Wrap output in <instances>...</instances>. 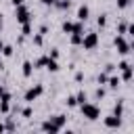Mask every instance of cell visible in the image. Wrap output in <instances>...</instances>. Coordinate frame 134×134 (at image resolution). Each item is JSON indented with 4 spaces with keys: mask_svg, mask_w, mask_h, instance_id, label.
Segmentation results:
<instances>
[{
    "mask_svg": "<svg viewBox=\"0 0 134 134\" xmlns=\"http://www.w3.org/2000/svg\"><path fill=\"white\" fill-rule=\"evenodd\" d=\"M65 124H67V115H65V113H57V115H52V117H48V119H44L40 128H42L44 132H50V134H57V132H61V130L65 128Z\"/></svg>",
    "mask_w": 134,
    "mask_h": 134,
    "instance_id": "1",
    "label": "cell"
},
{
    "mask_svg": "<svg viewBox=\"0 0 134 134\" xmlns=\"http://www.w3.org/2000/svg\"><path fill=\"white\" fill-rule=\"evenodd\" d=\"M80 111H82V115H84L86 119H90V121H94V119L100 117V107L94 105V103H90V100L82 103V105H80Z\"/></svg>",
    "mask_w": 134,
    "mask_h": 134,
    "instance_id": "2",
    "label": "cell"
},
{
    "mask_svg": "<svg viewBox=\"0 0 134 134\" xmlns=\"http://www.w3.org/2000/svg\"><path fill=\"white\" fill-rule=\"evenodd\" d=\"M98 42H100V38H98V34L96 31H88V34H84L82 36V48L84 50H94L96 46H98Z\"/></svg>",
    "mask_w": 134,
    "mask_h": 134,
    "instance_id": "3",
    "label": "cell"
},
{
    "mask_svg": "<svg viewBox=\"0 0 134 134\" xmlns=\"http://www.w3.org/2000/svg\"><path fill=\"white\" fill-rule=\"evenodd\" d=\"M113 44H115V48H117L119 54H130L132 52V42H128L126 36H121V34H117L113 38Z\"/></svg>",
    "mask_w": 134,
    "mask_h": 134,
    "instance_id": "4",
    "label": "cell"
},
{
    "mask_svg": "<svg viewBox=\"0 0 134 134\" xmlns=\"http://www.w3.org/2000/svg\"><path fill=\"white\" fill-rule=\"evenodd\" d=\"M15 19H17V23H27V21H31V13H29V8L25 6V2L19 4V6H15Z\"/></svg>",
    "mask_w": 134,
    "mask_h": 134,
    "instance_id": "5",
    "label": "cell"
},
{
    "mask_svg": "<svg viewBox=\"0 0 134 134\" xmlns=\"http://www.w3.org/2000/svg\"><path fill=\"white\" fill-rule=\"evenodd\" d=\"M42 92H44V86H42V84H36V86H31V88L25 90L23 100H25V103H34L38 96H42Z\"/></svg>",
    "mask_w": 134,
    "mask_h": 134,
    "instance_id": "6",
    "label": "cell"
},
{
    "mask_svg": "<svg viewBox=\"0 0 134 134\" xmlns=\"http://www.w3.org/2000/svg\"><path fill=\"white\" fill-rule=\"evenodd\" d=\"M63 34H73V31H84V21H63L61 23Z\"/></svg>",
    "mask_w": 134,
    "mask_h": 134,
    "instance_id": "7",
    "label": "cell"
},
{
    "mask_svg": "<svg viewBox=\"0 0 134 134\" xmlns=\"http://www.w3.org/2000/svg\"><path fill=\"white\" fill-rule=\"evenodd\" d=\"M10 100H13V94H10L8 90H4L2 96H0V113H2V115H6V113L10 111Z\"/></svg>",
    "mask_w": 134,
    "mask_h": 134,
    "instance_id": "8",
    "label": "cell"
},
{
    "mask_svg": "<svg viewBox=\"0 0 134 134\" xmlns=\"http://www.w3.org/2000/svg\"><path fill=\"white\" fill-rule=\"evenodd\" d=\"M103 124H105V128H109V130H117V128L121 126V117L111 113L109 117H105V119H103Z\"/></svg>",
    "mask_w": 134,
    "mask_h": 134,
    "instance_id": "9",
    "label": "cell"
},
{
    "mask_svg": "<svg viewBox=\"0 0 134 134\" xmlns=\"http://www.w3.org/2000/svg\"><path fill=\"white\" fill-rule=\"evenodd\" d=\"M88 17H90V6L88 4H82L80 8H77V21H88Z\"/></svg>",
    "mask_w": 134,
    "mask_h": 134,
    "instance_id": "10",
    "label": "cell"
},
{
    "mask_svg": "<svg viewBox=\"0 0 134 134\" xmlns=\"http://www.w3.org/2000/svg\"><path fill=\"white\" fill-rule=\"evenodd\" d=\"M21 73H23L25 80L31 77V73H34V63H31V61H23V65H21Z\"/></svg>",
    "mask_w": 134,
    "mask_h": 134,
    "instance_id": "11",
    "label": "cell"
},
{
    "mask_svg": "<svg viewBox=\"0 0 134 134\" xmlns=\"http://www.w3.org/2000/svg\"><path fill=\"white\" fill-rule=\"evenodd\" d=\"M119 84H121L119 75H111V73H109V77H107V86H109L111 90H117V88H119Z\"/></svg>",
    "mask_w": 134,
    "mask_h": 134,
    "instance_id": "12",
    "label": "cell"
},
{
    "mask_svg": "<svg viewBox=\"0 0 134 134\" xmlns=\"http://www.w3.org/2000/svg\"><path fill=\"white\" fill-rule=\"evenodd\" d=\"M44 67H46L48 71H52V73L61 69V67H59V63H57V59H52V57H48V59H46V63H44Z\"/></svg>",
    "mask_w": 134,
    "mask_h": 134,
    "instance_id": "13",
    "label": "cell"
},
{
    "mask_svg": "<svg viewBox=\"0 0 134 134\" xmlns=\"http://www.w3.org/2000/svg\"><path fill=\"white\" fill-rule=\"evenodd\" d=\"M119 71H121V77H119L121 82H130V80H132V65H128V67H124V69H119Z\"/></svg>",
    "mask_w": 134,
    "mask_h": 134,
    "instance_id": "14",
    "label": "cell"
},
{
    "mask_svg": "<svg viewBox=\"0 0 134 134\" xmlns=\"http://www.w3.org/2000/svg\"><path fill=\"white\" fill-rule=\"evenodd\" d=\"M52 6H54V8H59V10H69V6H71V0H57Z\"/></svg>",
    "mask_w": 134,
    "mask_h": 134,
    "instance_id": "15",
    "label": "cell"
},
{
    "mask_svg": "<svg viewBox=\"0 0 134 134\" xmlns=\"http://www.w3.org/2000/svg\"><path fill=\"white\" fill-rule=\"evenodd\" d=\"M21 36H23V38L31 36V21H27V23H21Z\"/></svg>",
    "mask_w": 134,
    "mask_h": 134,
    "instance_id": "16",
    "label": "cell"
},
{
    "mask_svg": "<svg viewBox=\"0 0 134 134\" xmlns=\"http://www.w3.org/2000/svg\"><path fill=\"white\" fill-rule=\"evenodd\" d=\"M82 36H84V31H73L71 34V44L73 46H80L82 44Z\"/></svg>",
    "mask_w": 134,
    "mask_h": 134,
    "instance_id": "17",
    "label": "cell"
},
{
    "mask_svg": "<svg viewBox=\"0 0 134 134\" xmlns=\"http://www.w3.org/2000/svg\"><path fill=\"white\" fill-rule=\"evenodd\" d=\"M113 115L124 117V100H117V103H115V107H113Z\"/></svg>",
    "mask_w": 134,
    "mask_h": 134,
    "instance_id": "18",
    "label": "cell"
},
{
    "mask_svg": "<svg viewBox=\"0 0 134 134\" xmlns=\"http://www.w3.org/2000/svg\"><path fill=\"white\" fill-rule=\"evenodd\" d=\"M13 52H15V48H13L10 44H4V46H2V50H0V54H2V57H13Z\"/></svg>",
    "mask_w": 134,
    "mask_h": 134,
    "instance_id": "19",
    "label": "cell"
},
{
    "mask_svg": "<svg viewBox=\"0 0 134 134\" xmlns=\"http://www.w3.org/2000/svg\"><path fill=\"white\" fill-rule=\"evenodd\" d=\"M86 100H88V94H86L84 90H80V92L75 94V103H77V105H82V103H86Z\"/></svg>",
    "mask_w": 134,
    "mask_h": 134,
    "instance_id": "20",
    "label": "cell"
},
{
    "mask_svg": "<svg viewBox=\"0 0 134 134\" xmlns=\"http://www.w3.org/2000/svg\"><path fill=\"white\" fill-rule=\"evenodd\" d=\"M19 113H21V117L29 119V117L34 115V109H31V107H23V109H19Z\"/></svg>",
    "mask_w": 134,
    "mask_h": 134,
    "instance_id": "21",
    "label": "cell"
},
{
    "mask_svg": "<svg viewBox=\"0 0 134 134\" xmlns=\"http://www.w3.org/2000/svg\"><path fill=\"white\" fill-rule=\"evenodd\" d=\"M107 77H109V73L100 71V73L96 75V82H98V86H105V84H107Z\"/></svg>",
    "mask_w": 134,
    "mask_h": 134,
    "instance_id": "22",
    "label": "cell"
},
{
    "mask_svg": "<svg viewBox=\"0 0 134 134\" xmlns=\"http://www.w3.org/2000/svg\"><path fill=\"white\" fill-rule=\"evenodd\" d=\"M105 94H107V90H105L103 86H98V88L94 90V98H96V100H100V98H105Z\"/></svg>",
    "mask_w": 134,
    "mask_h": 134,
    "instance_id": "23",
    "label": "cell"
},
{
    "mask_svg": "<svg viewBox=\"0 0 134 134\" xmlns=\"http://www.w3.org/2000/svg\"><path fill=\"white\" fill-rule=\"evenodd\" d=\"M126 29H128V21H119V23H117V34L126 36Z\"/></svg>",
    "mask_w": 134,
    "mask_h": 134,
    "instance_id": "24",
    "label": "cell"
},
{
    "mask_svg": "<svg viewBox=\"0 0 134 134\" xmlns=\"http://www.w3.org/2000/svg\"><path fill=\"white\" fill-rule=\"evenodd\" d=\"M96 25L103 29V27H107V15H98V19H96Z\"/></svg>",
    "mask_w": 134,
    "mask_h": 134,
    "instance_id": "25",
    "label": "cell"
},
{
    "mask_svg": "<svg viewBox=\"0 0 134 134\" xmlns=\"http://www.w3.org/2000/svg\"><path fill=\"white\" fill-rule=\"evenodd\" d=\"M65 105H67V107H77V103H75V94L67 96V98H65Z\"/></svg>",
    "mask_w": 134,
    "mask_h": 134,
    "instance_id": "26",
    "label": "cell"
},
{
    "mask_svg": "<svg viewBox=\"0 0 134 134\" xmlns=\"http://www.w3.org/2000/svg\"><path fill=\"white\" fill-rule=\"evenodd\" d=\"M42 42H44V36L42 34H34V44L36 46H42Z\"/></svg>",
    "mask_w": 134,
    "mask_h": 134,
    "instance_id": "27",
    "label": "cell"
},
{
    "mask_svg": "<svg viewBox=\"0 0 134 134\" xmlns=\"http://www.w3.org/2000/svg\"><path fill=\"white\" fill-rule=\"evenodd\" d=\"M130 4H132V0H117V8H121V10L128 8Z\"/></svg>",
    "mask_w": 134,
    "mask_h": 134,
    "instance_id": "28",
    "label": "cell"
},
{
    "mask_svg": "<svg viewBox=\"0 0 134 134\" xmlns=\"http://www.w3.org/2000/svg\"><path fill=\"white\" fill-rule=\"evenodd\" d=\"M113 71H115V65L113 63H107L105 65V73H113Z\"/></svg>",
    "mask_w": 134,
    "mask_h": 134,
    "instance_id": "29",
    "label": "cell"
},
{
    "mask_svg": "<svg viewBox=\"0 0 134 134\" xmlns=\"http://www.w3.org/2000/svg\"><path fill=\"white\" fill-rule=\"evenodd\" d=\"M46 31H48V25H42V27L38 29V34H42V36H46Z\"/></svg>",
    "mask_w": 134,
    "mask_h": 134,
    "instance_id": "30",
    "label": "cell"
},
{
    "mask_svg": "<svg viewBox=\"0 0 134 134\" xmlns=\"http://www.w3.org/2000/svg\"><path fill=\"white\" fill-rule=\"evenodd\" d=\"M48 57H52V59H59V50H57V48H52V50H50V54H48Z\"/></svg>",
    "mask_w": 134,
    "mask_h": 134,
    "instance_id": "31",
    "label": "cell"
},
{
    "mask_svg": "<svg viewBox=\"0 0 134 134\" xmlns=\"http://www.w3.org/2000/svg\"><path fill=\"white\" fill-rule=\"evenodd\" d=\"M75 82H84V73H82V71L75 73Z\"/></svg>",
    "mask_w": 134,
    "mask_h": 134,
    "instance_id": "32",
    "label": "cell"
},
{
    "mask_svg": "<svg viewBox=\"0 0 134 134\" xmlns=\"http://www.w3.org/2000/svg\"><path fill=\"white\" fill-rule=\"evenodd\" d=\"M40 2H42V4H44V6H52V4H54V2H57V0H40Z\"/></svg>",
    "mask_w": 134,
    "mask_h": 134,
    "instance_id": "33",
    "label": "cell"
},
{
    "mask_svg": "<svg viewBox=\"0 0 134 134\" xmlns=\"http://www.w3.org/2000/svg\"><path fill=\"white\" fill-rule=\"evenodd\" d=\"M23 2H25V0H10V4H13V6H19V4H23Z\"/></svg>",
    "mask_w": 134,
    "mask_h": 134,
    "instance_id": "34",
    "label": "cell"
},
{
    "mask_svg": "<svg viewBox=\"0 0 134 134\" xmlns=\"http://www.w3.org/2000/svg\"><path fill=\"white\" fill-rule=\"evenodd\" d=\"M2 132H6V126H4L2 121H0V134H2Z\"/></svg>",
    "mask_w": 134,
    "mask_h": 134,
    "instance_id": "35",
    "label": "cell"
},
{
    "mask_svg": "<svg viewBox=\"0 0 134 134\" xmlns=\"http://www.w3.org/2000/svg\"><path fill=\"white\" fill-rule=\"evenodd\" d=\"M4 27V19H2V15H0V29Z\"/></svg>",
    "mask_w": 134,
    "mask_h": 134,
    "instance_id": "36",
    "label": "cell"
},
{
    "mask_svg": "<svg viewBox=\"0 0 134 134\" xmlns=\"http://www.w3.org/2000/svg\"><path fill=\"white\" fill-rule=\"evenodd\" d=\"M4 90H6V88H4L2 84H0V96H2V92H4Z\"/></svg>",
    "mask_w": 134,
    "mask_h": 134,
    "instance_id": "37",
    "label": "cell"
},
{
    "mask_svg": "<svg viewBox=\"0 0 134 134\" xmlns=\"http://www.w3.org/2000/svg\"><path fill=\"white\" fill-rule=\"evenodd\" d=\"M2 46H4V42H2V40H0V50H2Z\"/></svg>",
    "mask_w": 134,
    "mask_h": 134,
    "instance_id": "38",
    "label": "cell"
}]
</instances>
